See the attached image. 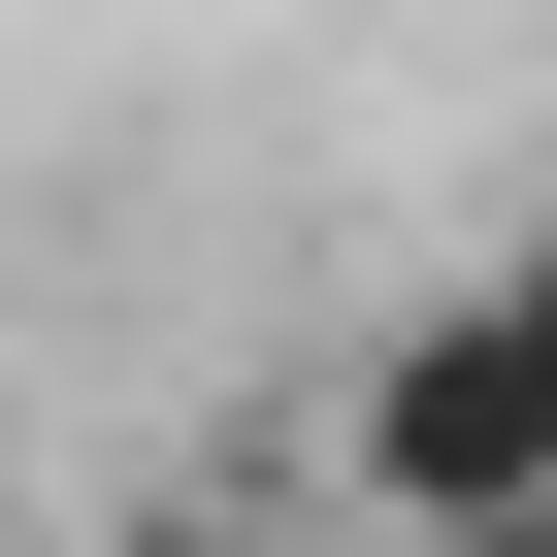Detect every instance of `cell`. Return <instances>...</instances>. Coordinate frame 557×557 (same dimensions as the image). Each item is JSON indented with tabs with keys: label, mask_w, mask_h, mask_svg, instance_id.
<instances>
[{
	"label": "cell",
	"mask_w": 557,
	"mask_h": 557,
	"mask_svg": "<svg viewBox=\"0 0 557 557\" xmlns=\"http://www.w3.org/2000/svg\"><path fill=\"white\" fill-rule=\"evenodd\" d=\"M361 524H557V230H492L459 296L329 361V557Z\"/></svg>",
	"instance_id": "obj_1"
},
{
	"label": "cell",
	"mask_w": 557,
	"mask_h": 557,
	"mask_svg": "<svg viewBox=\"0 0 557 557\" xmlns=\"http://www.w3.org/2000/svg\"><path fill=\"white\" fill-rule=\"evenodd\" d=\"M361 557H557V524H361Z\"/></svg>",
	"instance_id": "obj_2"
},
{
	"label": "cell",
	"mask_w": 557,
	"mask_h": 557,
	"mask_svg": "<svg viewBox=\"0 0 557 557\" xmlns=\"http://www.w3.org/2000/svg\"><path fill=\"white\" fill-rule=\"evenodd\" d=\"M0 557H34V426H0Z\"/></svg>",
	"instance_id": "obj_3"
}]
</instances>
